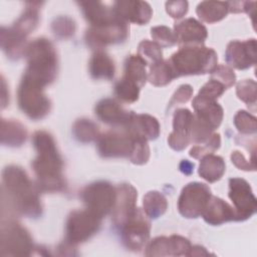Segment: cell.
I'll return each instance as SVG.
<instances>
[{
    "label": "cell",
    "mask_w": 257,
    "mask_h": 257,
    "mask_svg": "<svg viewBox=\"0 0 257 257\" xmlns=\"http://www.w3.org/2000/svg\"><path fill=\"white\" fill-rule=\"evenodd\" d=\"M193 94V87L189 84H183L181 85L174 95L172 96L170 102H169V108H171L174 105H178L184 102H187Z\"/></svg>",
    "instance_id": "bcb514c9"
},
{
    "label": "cell",
    "mask_w": 257,
    "mask_h": 257,
    "mask_svg": "<svg viewBox=\"0 0 257 257\" xmlns=\"http://www.w3.org/2000/svg\"><path fill=\"white\" fill-rule=\"evenodd\" d=\"M51 29L55 36L60 38H68L75 32V22L67 16H59L55 18L51 24Z\"/></svg>",
    "instance_id": "ab89813d"
},
{
    "label": "cell",
    "mask_w": 257,
    "mask_h": 257,
    "mask_svg": "<svg viewBox=\"0 0 257 257\" xmlns=\"http://www.w3.org/2000/svg\"><path fill=\"white\" fill-rule=\"evenodd\" d=\"M221 138L219 134H213L206 142L194 146L190 151V156L194 159H202L220 148Z\"/></svg>",
    "instance_id": "d590c367"
},
{
    "label": "cell",
    "mask_w": 257,
    "mask_h": 257,
    "mask_svg": "<svg viewBox=\"0 0 257 257\" xmlns=\"http://www.w3.org/2000/svg\"><path fill=\"white\" fill-rule=\"evenodd\" d=\"M115 189L116 198L114 207L112 209V221L116 227L120 228V226L137 208L136 202L138 192L131 184L127 183L120 184Z\"/></svg>",
    "instance_id": "9a60e30c"
},
{
    "label": "cell",
    "mask_w": 257,
    "mask_h": 257,
    "mask_svg": "<svg viewBox=\"0 0 257 257\" xmlns=\"http://www.w3.org/2000/svg\"><path fill=\"white\" fill-rule=\"evenodd\" d=\"M116 198V189L105 181H98L87 185L80 192V199L86 209L100 219L112 211Z\"/></svg>",
    "instance_id": "8992f818"
},
{
    "label": "cell",
    "mask_w": 257,
    "mask_h": 257,
    "mask_svg": "<svg viewBox=\"0 0 257 257\" xmlns=\"http://www.w3.org/2000/svg\"><path fill=\"white\" fill-rule=\"evenodd\" d=\"M169 62L175 77L182 75H198L212 73L218 64V55L212 48L202 45L181 47Z\"/></svg>",
    "instance_id": "277c9868"
},
{
    "label": "cell",
    "mask_w": 257,
    "mask_h": 257,
    "mask_svg": "<svg viewBox=\"0 0 257 257\" xmlns=\"http://www.w3.org/2000/svg\"><path fill=\"white\" fill-rule=\"evenodd\" d=\"M210 253L202 246H191V249L188 253V256H206Z\"/></svg>",
    "instance_id": "f907efd6"
},
{
    "label": "cell",
    "mask_w": 257,
    "mask_h": 257,
    "mask_svg": "<svg viewBox=\"0 0 257 257\" xmlns=\"http://www.w3.org/2000/svg\"><path fill=\"white\" fill-rule=\"evenodd\" d=\"M212 78L222 83L226 89L231 87L236 81V75L231 67L227 65H217L212 72Z\"/></svg>",
    "instance_id": "ee69618b"
},
{
    "label": "cell",
    "mask_w": 257,
    "mask_h": 257,
    "mask_svg": "<svg viewBox=\"0 0 257 257\" xmlns=\"http://www.w3.org/2000/svg\"><path fill=\"white\" fill-rule=\"evenodd\" d=\"M177 42L181 45H201L208 36L206 27L194 18H187L174 26Z\"/></svg>",
    "instance_id": "d6986e66"
},
{
    "label": "cell",
    "mask_w": 257,
    "mask_h": 257,
    "mask_svg": "<svg viewBox=\"0 0 257 257\" xmlns=\"http://www.w3.org/2000/svg\"><path fill=\"white\" fill-rule=\"evenodd\" d=\"M89 73L95 79H111L115 72L113 60L102 50H96L89 60Z\"/></svg>",
    "instance_id": "d4e9b609"
},
{
    "label": "cell",
    "mask_w": 257,
    "mask_h": 257,
    "mask_svg": "<svg viewBox=\"0 0 257 257\" xmlns=\"http://www.w3.org/2000/svg\"><path fill=\"white\" fill-rule=\"evenodd\" d=\"M128 35L126 22L116 18L111 22L90 26L85 33L86 43L97 50L109 44H116L124 41Z\"/></svg>",
    "instance_id": "8fae6325"
},
{
    "label": "cell",
    "mask_w": 257,
    "mask_h": 257,
    "mask_svg": "<svg viewBox=\"0 0 257 257\" xmlns=\"http://www.w3.org/2000/svg\"><path fill=\"white\" fill-rule=\"evenodd\" d=\"M147 63L137 54L130 55L124 62V75L123 77L140 88L143 87L148 80V73L146 70Z\"/></svg>",
    "instance_id": "f1b7e54d"
},
{
    "label": "cell",
    "mask_w": 257,
    "mask_h": 257,
    "mask_svg": "<svg viewBox=\"0 0 257 257\" xmlns=\"http://www.w3.org/2000/svg\"><path fill=\"white\" fill-rule=\"evenodd\" d=\"M100 218L89 210H76L70 213L65 226V240L71 245L86 241L100 227Z\"/></svg>",
    "instance_id": "ba28073f"
},
{
    "label": "cell",
    "mask_w": 257,
    "mask_h": 257,
    "mask_svg": "<svg viewBox=\"0 0 257 257\" xmlns=\"http://www.w3.org/2000/svg\"><path fill=\"white\" fill-rule=\"evenodd\" d=\"M27 137L25 126L14 119L1 120V143L8 147L21 146Z\"/></svg>",
    "instance_id": "484cf974"
},
{
    "label": "cell",
    "mask_w": 257,
    "mask_h": 257,
    "mask_svg": "<svg viewBox=\"0 0 257 257\" xmlns=\"http://www.w3.org/2000/svg\"><path fill=\"white\" fill-rule=\"evenodd\" d=\"M27 67L24 76L45 86L50 84L57 75V54L53 44L46 38H36L24 51Z\"/></svg>",
    "instance_id": "3957f363"
},
{
    "label": "cell",
    "mask_w": 257,
    "mask_h": 257,
    "mask_svg": "<svg viewBox=\"0 0 257 257\" xmlns=\"http://www.w3.org/2000/svg\"><path fill=\"white\" fill-rule=\"evenodd\" d=\"M124 128L132 139L152 141L160 135V124L157 118L145 113L136 114L133 112Z\"/></svg>",
    "instance_id": "ac0fdd59"
},
{
    "label": "cell",
    "mask_w": 257,
    "mask_h": 257,
    "mask_svg": "<svg viewBox=\"0 0 257 257\" xmlns=\"http://www.w3.org/2000/svg\"><path fill=\"white\" fill-rule=\"evenodd\" d=\"M128 158L131 162L136 165L146 164L150 158V148L147 141L133 139V148Z\"/></svg>",
    "instance_id": "60d3db41"
},
{
    "label": "cell",
    "mask_w": 257,
    "mask_h": 257,
    "mask_svg": "<svg viewBox=\"0 0 257 257\" xmlns=\"http://www.w3.org/2000/svg\"><path fill=\"white\" fill-rule=\"evenodd\" d=\"M72 133L74 138L81 143H89L97 140L98 126L87 118L77 119L72 126Z\"/></svg>",
    "instance_id": "d6a6232c"
},
{
    "label": "cell",
    "mask_w": 257,
    "mask_h": 257,
    "mask_svg": "<svg viewBox=\"0 0 257 257\" xmlns=\"http://www.w3.org/2000/svg\"><path fill=\"white\" fill-rule=\"evenodd\" d=\"M3 195L8 206L17 214L38 218L42 213L39 188L34 186L26 172L18 166H8L2 172Z\"/></svg>",
    "instance_id": "7a4b0ae2"
},
{
    "label": "cell",
    "mask_w": 257,
    "mask_h": 257,
    "mask_svg": "<svg viewBox=\"0 0 257 257\" xmlns=\"http://www.w3.org/2000/svg\"><path fill=\"white\" fill-rule=\"evenodd\" d=\"M151 35L155 43H157L161 48L170 47L177 43V38L174 31L164 25L155 26L151 29Z\"/></svg>",
    "instance_id": "8d00e7d4"
},
{
    "label": "cell",
    "mask_w": 257,
    "mask_h": 257,
    "mask_svg": "<svg viewBox=\"0 0 257 257\" xmlns=\"http://www.w3.org/2000/svg\"><path fill=\"white\" fill-rule=\"evenodd\" d=\"M256 40H233L229 42L225 52V58L229 65L237 69H246L256 63Z\"/></svg>",
    "instance_id": "5bb4252c"
},
{
    "label": "cell",
    "mask_w": 257,
    "mask_h": 257,
    "mask_svg": "<svg viewBox=\"0 0 257 257\" xmlns=\"http://www.w3.org/2000/svg\"><path fill=\"white\" fill-rule=\"evenodd\" d=\"M201 215L205 222L210 225H221L229 221H236L234 208L215 196H211Z\"/></svg>",
    "instance_id": "ffe728a7"
},
{
    "label": "cell",
    "mask_w": 257,
    "mask_h": 257,
    "mask_svg": "<svg viewBox=\"0 0 257 257\" xmlns=\"http://www.w3.org/2000/svg\"><path fill=\"white\" fill-rule=\"evenodd\" d=\"M132 148L133 139L125 131H111L97 138V151L103 158L128 157Z\"/></svg>",
    "instance_id": "4fadbf2b"
},
{
    "label": "cell",
    "mask_w": 257,
    "mask_h": 257,
    "mask_svg": "<svg viewBox=\"0 0 257 257\" xmlns=\"http://www.w3.org/2000/svg\"><path fill=\"white\" fill-rule=\"evenodd\" d=\"M196 116L216 130L223 119V108L216 100H208L195 96L192 103Z\"/></svg>",
    "instance_id": "7402d4cb"
},
{
    "label": "cell",
    "mask_w": 257,
    "mask_h": 257,
    "mask_svg": "<svg viewBox=\"0 0 257 257\" xmlns=\"http://www.w3.org/2000/svg\"><path fill=\"white\" fill-rule=\"evenodd\" d=\"M234 124L243 135L255 134L257 130L256 117L245 110H239L234 116Z\"/></svg>",
    "instance_id": "f35d334b"
},
{
    "label": "cell",
    "mask_w": 257,
    "mask_h": 257,
    "mask_svg": "<svg viewBox=\"0 0 257 257\" xmlns=\"http://www.w3.org/2000/svg\"><path fill=\"white\" fill-rule=\"evenodd\" d=\"M151 224L146 214L140 208H136L132 215L120 226L122 243L133 251L142 250L150 238Z\"/></svg>",
    "instance_id": "9c48e42d"
},
{
    "label": "cell",
    "mask_w": 257,
    "mask_h": 257,
    "mask_svg": "<svg viewBox=\"0 0 257 257\" xmlns=\"http://www.w3.org/2000/svg\"><path fill=\"white\" fill-rule=\"evenodd\" d=\"M138 55L150 65H153L161 60H163L162 48L150 40H143L138 47Z\"/></svg>",
    "instance_id": "e575fe53"
},
{
    "label": "cell",
    "mask_w": 257,
    "mask_h": 257,
    "mask_svg": "<svg viewBox=\"0 0 257 257\" xmlns=\"http://www.w3.org/2000/svg\"><path fill=\"white\" fill-rule=\"evenodd\" d=\"M166 11L173 18H181L188 11L187 1H168L166 2Z\"/></svg>",
    "instance_id": "7dc6e473"
},
{
    "label": "cell",
    "mask_w": 257,
    "mask_h": 257,
    "mask_svg": "<svg viewBox=\"0 0 257 257\" xmlns=\"http://www.w3.org/2000/svg\"><path fill=\"white\" fill-rule=\"evenodd\" d=\"M194 114L187 108H179L173 116V132L168 138L169 146L175 151H182L190 143V131Z\"/></svg>",
    "instance_id": "2e32d148"
},
{
    "label": "cell",
    "mask_w": 257,
    "mask_h": 257,
    "mask_svg": "<svg viewBox=\"0 0 257 257\" xmlns=\"http://www.w3.org/2000/svg\"><path fill=\"white\" fill-rule=\"evenodd\" d=\"M37 157L32 162V169L37 177V186L44 192H60L65 188L62 176L63 162L50 134L38 131L32 138Z\"/></svg>",
    "instance_id": "6da1fadb"
},
{
    "label": "cell",
    "mask_w": 257,
    "mask_h": 257,
    "mask_svg": "<svg viewBox=\"0 0 257 257\" xmlns=\"http://www.w3.org/2000/svg\"><path fill=\"white\" fill-rule=\"evenodd\" d=\"M225 89L226 87L222 83L211 78L208 82H206L202 86L197 96L208 99V100H216L219 96L223 94Z\"/></svg>",
    "instance_id": "7bdbcfd3"
},
{
    "label": "cell",
    "mask_w": 257,
    "mask_h": 257,
    "mask_svg": "<svg viewBox=\"0 0 257 257\" xmlns=\"http://www.w3.org/2000/svg\"><path fill=\"white\" fill-rule=\"evenodd\" d=\"M147 256H172L171 242L168 237H157L152 240L146 251Z\"/></svg>",
    "instance_id": "b9f144b4"
},
{
    "label": "cell",
    "mask_w": 257,
    "mask_h": 257,
    "mask_svg": "<svg viewBox=\"0 0 257 257\" xmlns=\"http://www.w3.org/2000/svg\"><path fill=\"white\" fill-rule=\"evenodd\" d=\"M113 11L124 22L128 21L139 25L147 24L153 15L150 4L145 1H116L113 3Z\"/></svg>",
    "instance_id": "e0dca14e"
},
{
    "label": "cell",
    "mask_w": 257,
    "mask_h": 257,
    "mask_svg": "<svg viewBox=\"0 0 257 257\" xmlns=\"http://www.w3.org/2000/svg\"><path fill=\"white\" fill-rule=\"evenodd\" d=\"M180 171L185 175H191L194 171V164L188 160H183L179 165Z\"/></svg>",
    "instance_id": "681fc988"
},
{
    "label": "cell",
    "mask_w": 257,
    "mask_h": 257,
    "mask_svg": "<svg viewBox=\"0 0 257 257\" xmlns=\"http://www.w3.org/2000/svg\"><path fill=\"white\" fill-rule=\"evenodd\" d=\"M231 161L232 163L240 170L244 171H255L256 166H255V161H247L245 157L238 151H234L231 154Z\"/></svg>",
    "instance_id": "c3c4849f"
},
{
    "label": "cell",
    "mask_w": 257,
    "mask_h": 257,
    "mask_svg": "<svg viewBox=\"0 0 257 257\" xmlns=\"http://www.w3.org/2000/svg\"><path fill=\"white\" fill-rule=\"evenodd\" d=\"M26 36L13 27L1 28V47L10 58H18L25 51Z\"/></svg>",
    "instance_id": "cb8c5ba5"
},
{
    "label": "cell",
    "mask_w": 257,
    "mask_h": 257,
    "mask_svg": "<svg viewBox=\"0 0 257 257\" xmlns=\"http://www.w3.org/2000/svg\"><path fill=\"white\" fill-rule=\"evenodd\" d=\"M228 196L234 205L236 221H245L255 214L257 200L247 181L241 178L230 179Z\"/></svg>",
    "instance_id": "7c38bea8"
},
{
    "label": "cell",
    "mask_w": 257,
    "mask_h": 257,
    "mask_svg": "<svg viewBox=\"0 0 257 257\" xmlns=\"http://www.w3.org/2000/svg\"><path fill=\"white\" fill-rule=\"evenodd\" d=\"M170 242L172 256H188L192 245L187 238L179 235H173L170 237Z\"/></svg>",
    "instance_id": "f6af8a7d"
},
{
    "label": "cell",
    "mask_w": 257,
    "mask_h": 257,
    "mask_svg": "<svg viewBox=\"0 0 257 257\" xmlns=\"http://www.w3.org/2000/svg\"><path fill=\"white\" fill-rule=\"evenodd\" d=\"M41 84L23 75L17 91V100L20 109L32 119L45 117L51 107L49 98L43 92Z\"/></svg>",
    "instance_id": "5b68a950"
},
{
    "label": "cell",
    "mask_w": 257,
    "mask_h": 257,
    "mask_svg": "<svg viewBox=\"0 0 257 257\" xmlns=\"http://www.w3.org/2000/svg\"><path fill=\"white\" fill-rule=\"evenodd\" d=\"M144 211L147 217L157 219L161 217L168 208L166 197L158 191H150L144 196Z\"/></svg>",
    "instance_id": "4dcf8cb0"
},
{
    "label": "cell",
    "mask_w": 257,
    "mask_h": 257,
    "mask_svg": "<svg viewBox=\"0 0 257 257\" xmlns=\"http://www.w3.org/2000/svg\"><path fill=\"white\" fill-rule=\"evenodd\" d=\"M2 256H28L34 248L29 232L15 221H8L1 229Z\"/></svg>",
    "instance_id": "52a82bcc"
},
{
    "label": "cell",
    "mask_w": 257,
    "mask_h": 257,
    "mask_svg": "<svg viewBox=\"0 0 257 257\" xmlns=\"http://www.w3.org/2000/svg\"><path fill=\"white\" fill-rule=\"evenodd\" d=\"M38 2H28L26 3V8L22 15L16 20L14 25L12 26L14 29L27 36L30 32H32L39 20L38 16Z\"/></svg>",
    "instance_id": "f546056e"
},
{
    "label": "cell",
    "mask_w": 257,
    "mask_h": 257,
    "mask_svg": "<svg viewBox=\"0 0 257 257\" xmlns=\"http://www.w3.org/2000/svg\"><path fill=\"white\" fill-rule=\"evenodd\" d=\"M236 94L247 105L256 104V82L253 79H244L236 86Z\"/></svg>",
    "instance_id": "74e56055"
},
{
    "label": "cell",
    "mask_w": 257,
    "mask_h": 257,
    "mask_svg": "<svg viewBox=\"0 0 257 257\" xmlns=\"http://www.w3.org/2000/svg\"><path fill=\"white\" fill-rule=\"evenodd\" d=\"M140 89L141 88L137 84L125 79L124 77L120 78L114 85V93L116 97L127 103H132L138 100Z\"/></svg>",
    "instance_id": "836d02e7"
},
{
    "label": "cell",
    "mask_w": 257,
    "mask_h": 257,
    "mask_svg": "<svg viewBox=\"0 0 257 257\" xmlns=\"http://www.w3.org/2000/svg\"><path fill=\"white\" fill-rule=\"evenodd\" d=\"M5 89H6V87H5V80H4V78L2 77V99H1V101H2V108H4V107L7 105V102H6L5 98H6L8 95L5 94Z\"/></svg>",
    "instance_id": "816d5d0a"
},
{
    "label": "cell",
    "mask_w": 257,
    "mask_h": 257,
    "mask_svg": "<svg viewBox=\"0 0 257 257\" xmlns=\"http://www.w3.org/2000/svg\"><path fill=\"white\" fill-rule=\"evenodd\" d=\"M78 4L81 6L85 19L90 23L91 26L105 24L118 18L114 13L113 8L107 7L102 2L86 1L78 2Z\"/></svg>",
    "instance_id": "603a6c76"
},
{
    "label": "cell",
    "mask_w": 257,
    "mask_h": 257,
    "mask_svg": "<svg viewBox=\"0 0 257 257\" xmlns=\"http://www.w3.org/2000/svg\"><path fill=\"white\" fill-rule=\"evenodd\" d=\"M228 12V2L223 1H203L198 4L196 9L199 18L207 23H215L222 20Z\"/></svg>",
    "instance_id": "83f0119b"
},
{
    "label": "cell",
    "mask_w": 257,
    "mask_h": 257,
    "mask_svg": "<svg viewBox=\"0 0 257 257\" xmlns=\"http://www.w3.org/2000/svg\"><path fill=\"white\" fill-rule=\"evenodd\" d=\"M175 77V73L169 60H161L150 67L148 80L155 86H164L170 83Z\"/></svg>",
    "instance_id": "1f68e13d"
},
{
    "label": "cell",
    "mask_w": 257,
    "mask_h": 257,
    "mask_svg": "<svg viewBox=\"0 0 257 257\" xmlns=\"http://www.w3.org/2000/svg\"><path fill=\"white\" fill-rule=\"evenodd\" d=\"M95 114L105 123L124 126L131 118L133 111L123 109L114 99L104 98L97 102L95 106Z\"/></svg>",
    "instance_id": "44dd1931"
},
{
    "label": "cell",
    "mask_w": 257,
    "mask_h": 257,
    "mask_svg": "<svg viewBox=\"0 0 257 257\" xmlns=\"http://www.w3.org/2000/svg\"><path fill=\"white\" fill-rule=\"evenodd\" d=\"M225 170L226 166L223 158L210 154L201 159L198 173L207 182L214 183L222 178Z\"/></svg>",
    "instance_id": "4316f807"
},
{
    "label": "cell",
    "mask_w": 257,
    "mask_h": 257,
    "mask_svg": "<svg viewBox=\"0 0 257 257\" xmlns=\"http://www.w3.org/2000/svg\"><path fill=\"white\" fill-rule=\"evenodd\" d=\"M210 188L199 182H192L186 185L178 200V210L185 218H197L205 209L211 198Z\"/></svg>",
    "instance_id": "30bf717a"
}]
</instances>
